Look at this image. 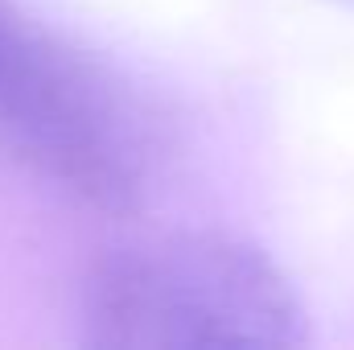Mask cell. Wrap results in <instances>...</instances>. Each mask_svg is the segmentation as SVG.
<instances>
[{"label":"cell","mask_w":354,"mask_h":350,"mask_svg":"<svg viewBox=\"0 0 354 350\" xmlns=\"http://www.w3.org/2000/svg\"><path fill=\"white\" fill-rule=\"evenodd\" d=\"M297 305L264 260L177 243L107 264L91 284V330L115 347L288 342Z\"/></svg>","instance_id":"cell-1"},{"label":"cell","mask_w":354,"mask_h":350,"mask_svg":"<svg viewBox=\"0 0 354 350\" xmlns=\"http://www.w3.org/2000/svg\"><path fill=\"white\" fill-rule=\"evenodd\" d=\"M0 128L17 149L79 190H124L115 120L95 83L17 33L4 37L0 54Z\"/></svg>","instance_id":"cell-2"},{"label":"cell","mask_w":354,"mask_h":350,"mask_svg":"<svg viewBox=\"0 0 354 350\" xmlns=\"http://www.w3.org/2000/svg\"><path fill=\"white\" fill-rule=\"evenodd\" d=\"M4 37H8V29H4V25H0V54H4Z\"/></svg>","instance_id":"cell-3"}]
</instances>
